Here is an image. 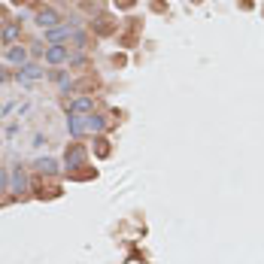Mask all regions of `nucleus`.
<instances>
[{
    "instance_id": "7ed1b4c3",
    "label": "nucleus",
    "mask_w": 264,
    "mask_h": 264,
    "mask_svg": "<svg viewBox=\"0 0 264 264\" xmlns=\"http://www.w3.org/2000/svg\"><path fill=\"white\" fill-rule=\"evenodd\" d=\"M67 58H70L67 46H58V43H55V46H49V49H46V64H64Z\"/></svg>"
},
{
    "instance_id": "ddd939ff",
    "label": "nucleus",
    "mask_w": 264,
    "mask_h": 264,
    "mask_svg": "<svg viewBox=\"0 0 264 264\" xmlns=\"http://www.w3.org/2000/svg\"><path fill=\"white\" fill-rule=\"evenodd\" d=\"M9 188V173H6V167H0V192H6Z\"/></svg>"
},
{
    "instance_id": "6e6552de",
    "label": "nucleus",
    "mask_w": 264,
    "mask_h": 264,
    "mask_svg": "<svg viewBox=\"0 0 264 264\" xmlns=\"http://www.w3.org/2000/svg\"><path fill=\"white\" fill-rule=\"evenodd\" d=\"M6 58H9L12 64H18V67H24V64H27V49H24V46H9V49H6Z\"/></svg>"
},
{
    "instance_id": "f8f14e48",
    "label": "nucleus",
    "mask_w": 264,
    "mask_h": 264,
    "mask_svg": "<svg viewBox=\"0 0 264 264\" xmlns=\"http://www.w3.org/2000/svg\"><path fill=\"white\" fill-rule=\"evenodd\" d=\"M15 36H18V24H9V27L3 30V40H6V43H12Z\"/></svg>"
},
{
    "instance_id": "2eb2a0df",
    "label": "nucleus",
    "mask_w": 264,
    "mask_h": 264,
    "mask_svg": "<svg viewBox=\"0 0 264 264\" xmlns=\"http://www.w3.org/2000/svg\"><path fill=\"white\" fill-rule=\"evenodd\" d=\"M3 79H6V73H0V82H3Z\"/></svg>"
},
{
    "instance_id": "9d476101",
    "label": "nucleus",
    "mask_w": 264,
    "mask_h": 264,
    "mask_svg": "<svg viewBox=\"0 0 264 264\" xmlns=\"http://www.w3.org/2000/svg\"><path fill=\"white\" fill-rule=\"evenodd\" d=\"M36 170L40 173H58V161L55 158H40L36 161Z\"/></svg>"
},
{
    "instance_id": "39448f33",
    "label": "nucleus",
    "mask_w": 264,
    "mask_h": 264,
    "mask_svg": "<svg viewBox=\"0 0 264 264\" xmlns=\"http://www.w3.org/2000/svg\"><path fill=\"white\" fill-rule=\"evenodd\" d=\"M36 24L46 27V30L58 27V12H55V9H40V12H36Z\"/></svg>"
},
{
    "instance_id": "1a4fd4ad",
    "label": "nucleus",
    "mask_w": 264,
    "mask_h": 264,
    "mask_svg": "<svg viewBox=\"0 0 264 264\" xmlns=\"http://www.w3.org/2000/svg\"><path fill=\"white\" fill-rule=\"evenodd\" d=\"M67 131H70L73 137H82V131H85V119H82V116H73V112H70V119H67Z\"/></svg>"
},
{
    "instance_id": "f257e3e1",
    "label": "nucleus",
    "mask_w": 264,
    "mask_h": 264,
    "mask_svg": "<svg viewBox=\"0 0 264 264\" xmlns=\"http://www.w3.org/2000/svg\"><path fill=\"white\" fill-rule=\"evenodd\" d=\"M70 112H73V116H91V112H94V100L91 97H76L70 103Z\"/></svg>"
},
{
    "instance_id": "f03ea898",
    "label": "nucleus",
    "mask_w": 264,
    "mask_h": 264,
    "mask_svg": "<svg viewBox=\"0 0 264 264\" xmlns=\"http://www.w3.org/2000/svg\"><path fill=\"white\" fill-rule=\"evenodd\" d=\"M9 192H15V195L27 192V176H24V170H21V167H15V170H12V176H9Z\"/></svg>"
},
{
    "instance_id": "9b49d317",
    "label": "nucleus",
    "mask_w": 264,
    "mask_h": 264,
    "mask_svg": "<svg viewBox=\"0 0 264 264\" xmlns=\"http://www.w3.org/2000/svg\"><path fill=\"white\" fill-rule=\"evenodd\" d=\"M106 128V119L100 116H85V131H103Z\"/></svg>"
},
{
    "instance_id": "20e7f679",
    "label": "nucleus",
    "mask_w": 264,
    "mask_h": 264,
    "mask_svg": "<svg viewBox=\"0 0 264 264\" xmlns=\"http://www.w3.org/2000/svg\"><path fill=\"white\" fill-rule=\"evenodd\" d=\"M40 76H43V70L36 67V64H24V67L15 73V79H18V82H33V79H40Z\"/></svg>"
},
{
    "instance_id": "423d86ee",
    "label": "nucleus",
    "mask_w": 264,
    "mask_h": 264,
    "mask_svg": "<svg viewBox=\"0 0 264 264\" xmlns=\"http://www.w3.org/2000/svg\"><path fill=\"white\" fill-rule=\"evenodd\" d=\"M82 164H85V149H82V146L67 149V167L73 170V167H82Z\"/></svg>"
},
{
    "instance_id": "0eeeda50",
    "label": "nucleus",
    "mask_w": 264,
    "mask_h": 264,
    "mask_svg": "<svg viewBox=\"0 0 264 264\" xmlns=\"http://www.w3.org/2000/svg\"><path fill=\"white\" fill-rule=\"evenodd\" d=\"M73 33H76V24H73V21H70V24H61V27H52V30H49L46 36H49V40H52V43H58V40H64V36H73Z\"/></svg>"
},
{
    "instance_id": "4468645a",
    "label": "nucleus",
    "mask_w": 264,
    "mask_h": 264,
    "mask_svg": "<svg viewBox=\"0 0 264 264\" xmlns=\"http://www.w3.org/2000/svg\"><path fill=\"white\" fill-rule=\"evenodd\" d=\"M73 43H76V46H85V33L76 30V33H73Z\"/></svg>"
}]
</instances>
